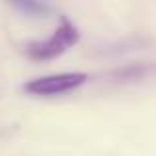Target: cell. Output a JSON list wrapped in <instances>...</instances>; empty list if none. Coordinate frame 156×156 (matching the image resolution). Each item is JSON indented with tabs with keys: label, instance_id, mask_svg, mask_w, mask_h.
<instances>
[{
	"label": "cell",
	"instance_id": "cell-1",
	"mask_svg": "<svg viewBox=\"0 0 156 156\" xmlns=\"http://www.w3.org/2000/svg\"><path fill=\"white\" fill-rule=\"evenodd\" d=\"M77 42H79V32H77V28L73 26L65 16H61L55 32H53L50 38L26 44L24 51H26L28 57H32V59H36V61H48V59H53V57L65 53L69 48L75 46Z\"/></svg>",
	"mask_w": 156,
	"mask_h": 156
},
{
	"label": "cell",
	"instance_id": "cell-2",
	"mask_svg": "<svg viewBox=\"0 0 156 156\" xmlns=\"http://www.w3.org/2000/svg\"><path fill=\"white\" fill-rule=\"evenodd\" d=\"M85 81H87V73H77V71L55 73V75H46L28 81L24 85V91L38 97H53V95L73 91V89L81 87Z\"/></svg>",
	"mask_w": 156,
	"mask_h": 156
},
{
	"label": "cell",
	"instance_id": "cell-3",
	"mask_svg": "<svg viewBox=\"0 0 156 156\" xmlns=\"http://www.w3.org/2000/svg\"><path fill=\"white\" fill-rule=\"evenodd\" d=\"M12 6L18 12H22L26 16H34V18H42L51 10L48 4H42V2H14Z\"/></svg>",
	"mask_w": 156,
	"mask_h": 156
}]
</instances>
